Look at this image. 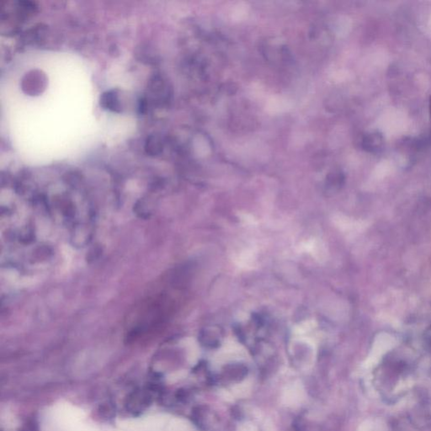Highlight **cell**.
Returning <instances> with one entry per match:
<instances>
[{"instance_id": "4", "label": "cell", "mask_w": 431, "mask_h": 431, "mask_svg": "<svg viewBox=\"0 0 431 431\" xmlns=\"http://www.w3.org/2000/svg\"><path fill=\"white\" fill-rule=\"evenodd\" d=\"M23 431H37L35 429V425L32 424H29L23 429Z\"/></svg>"}, {"instance_id": "5", "label": "cell", "mask_w": 431, "mask_h": 431, "mask_svg": "<svg viewBox=\"0 0 431 431\" xmlns=\"http://www.w3.org/2000/svg\"><path fill=\"white\" fill-rule=\"evenodd\" d=\"M429 109H430V114H431V97L429 99Z\"/></svg>"}, {"instance_id": "1", "label": "cell", "mask_w": 431, "mask_h": 431, "mask_svg": "<svg viewBox=\"0 0 431 431\" xmlns=\"http://www.w3.org/2000/svg\"><path fill=\"white\" fill-rule=\"evenodd\" d=\"M101 104L103 106L106 107L112 111H117L119 109L118 95L115 92H107L103 95Z\"/></svg>"}, {"instance_id": "3", "label": "cell", "mask_w": 431, "mask_h": 431, "mask_svg": "<svg viewBox=\"0 0 431 431\" xmlns=\"http://www.w3.org/2000/svg\"><path fill=\"white\" fill-rule=\"evenodd\" d=\"M424 338H425V342H426L427 345L429 346V348H431V326L424 334Z\"/></svg>"}, {"instance_id": "2", "label": "cell", "mask_w": 431, "mask_h": 431, "mask_svg": "<svg viewBox=\"0 0 431 431\" xmlns=\"http://www.w3.org/2000/svg\"><path fill=\"white\" fill-rule=\"evenodd\" d=\"M366 144V148L370 149V150L376 151L380 149L383 143V137L381 135H378V133H374L369 136L365 141Z\"/></svg>"}]
</instances>
